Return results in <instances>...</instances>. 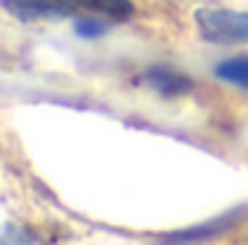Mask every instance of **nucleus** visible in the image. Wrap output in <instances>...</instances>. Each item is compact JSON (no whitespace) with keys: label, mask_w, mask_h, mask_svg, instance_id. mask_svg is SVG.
<instances>
[{"label":"nucleus","mask_w":248,"mask_h":245,"mask_svg":"<svg viewBox=\"0 0 248 245\" xmlns=\"http://www.w3.org/2000/svg\"><path fill=\"white\" fill-rule=\"evenodd\" d=\"M214 75L222 78V81H228V84H234V87L248 90V55L246 58H228V61L217 63Z\"/></svg>","instance_id":"5"},{"label":"nucleus","mask_w":248,"mask_h":245,"mask_svg":"<svg viewBox=\"0 0 248 245\" xmlns=\"http://www.w3.org/2000/svg\"><path fill=\"white\" fill-rule=\"evenodd\" d=\"M75 35L78 38H90V41L104 38L107 35V23L104 20H95V17H78L75 20Z\"/></svg>","instance_id":"7"},{"label":"nucleus","mask_w":248,"mask_h":245,"mask_svg":"<svg viewBox=\"0 0 248 245\" xmlns=\"http://www.w3.org/2000/svg\"><path fill=\"white\" fill-rule=\"evenodd\" d=\"M0 6L15 20H23V23H32V20H58V17H66L69 9H72L69 0H0Z\"/></svg>","instance_id":"2"},{"label":"nucleus","mask_w":248,"mask_h":245,"mask_svg":"<svg viewBox=\"0 0 248 245\" xmlns=\"http://www.w3.org/2000/svg\"><path fill=\"white\" fill-rule=\"evenodd\" d=\"M196 26H199V35L208 44H219V46L248 44V12L199 9L196 12Z\"/></svg>","instance_id":"1"},{"label":"nucleus","mask_w":248,"mask_h":245,"mask_svg":"<svg viewBox=\"0 0 248 245\" xmlns=\"http://www.w3.org/2000/svg\"><path fill=\"white\" fill-rule=\"evenodd\" d=\"M228 222L225 219H217V222H211V225H205V228H196V231H185V234H173V237H168V243H190V240H202V237H214V234H219L222 228H225Z\"/></svg>","instance_id":"6"},{"label":"nucleus","mask_w":248,"mask_h":245,"mask_svg":"<svg viewBox=\"0 0 248 245\" xmlns=\"http://www.w3.org/2000/svg\"><path fill=\"white\" fill-rule=\"evenodd\" d=\"M75 6H84L90 12H101L113 20H127L133 15V3L130 0H69Z\"/></svg>","instance_id":"4"},{"label":"nucleus","mask_w":248,"mask_h":245,"mask_svg":"<svg viewBox=\"0 0 248 245\" xmlns=\"http://www.w3.org/2000/svg\"><path fill=\"white\" fill-rule=\"evenodd\" d=\"M144 81H147L153 90H159L162 95H182V92L190 90V78L182 75V72H176L173 66H165V63L150 66V69L144 72Z\"/></svg>","instance_id":"3"}]
</instances>
